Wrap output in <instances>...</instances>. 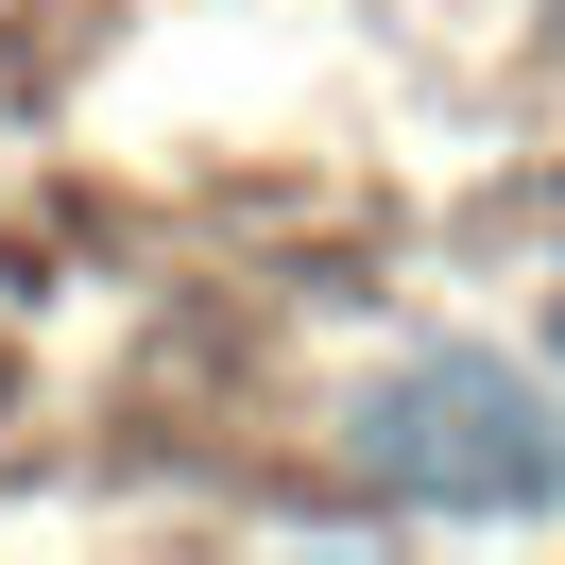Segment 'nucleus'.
<instances>
[{
  "mask_svg": "<svg viewBox=\"0 0 565 565\" xmlns=\"http://www.w3.org/2000/svg\"><path fill=\"white\" fill-rule=\"evenodd\" d=\"M343 462L394 514H565V394L497 343H428L343 412Z\"/></svg>",
  "mask_w": 565,
  "mask_h": 565,
  "instance_id": "nucleus-1",
  "label": "nucleus"
},
{
  "mask_svg": "<svg viewBox=\"0 0 565 565\" xmlns=\"http://www.w3.org/2000/svg\"><path fill=\"white\" fill-rule=\"evenodd\" d=\"M531 18H548V35H565V0H531Z\"/></svg>",
  "mask_w": 565,
  "mask_h": 565,
  "instance_id": "nucleus-2",
  "label": "nucleus"
}]
</instances>
